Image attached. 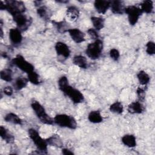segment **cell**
Segmentation results:
<instances>
[{"label":"cell","instance_id":"obj_1","mask_svg":"<svg viewBox=\"0 0 155 155\" xmlns=\"http://www.w3.org/2000/svg\"><path fill=\"white\" fill-rule=\"evenodd\" d=\"M59 89L68 96L74 104H79L84 101V97L82 93L78 90L71 87L66 76H62L58 81Z\"/></svg>","mask_w":155,"mask_h":155},{"label":"cell","instance_id":"obj_2","mask_svg":"<svg viewBox=\"0 0 155 155\" xmlns=\"http://www.w3.org/2000/svg\"><path fill=\"white\" fill-rule=\"evenodd\" d=\"M1 10H7L12 16L19 13H24L26 10L23 2L15 0H7L4 2L1 1L0 4Z\"/></svg>","mask_w":155,"mask_h":155},{"label":"cell","instance_id":"obj_3","mask_svg":"<svg viewBox=\"0 0 155 155\" xmlns=\"http://www.w3.org/2000/svg\"><path fill=\"white\" fill-rule=\"evenodd\" d=\"M31 107L34 111L37 117L39 120L47 125H52L54 122L53 119L47 113L44 107L37 101H33L31 102Z\"/></svg>","mask_w":155,"mask_h":155},{"label":"cell","instance_id":"obj_4","mask_svg":"<svg viewBox=\"0 0 155 155\" xmlns=\"http://www.w3.org/2000/svg\"><path fill=\"white\" fill-rule=\"evenodd\" d=\"M54 122L61 127L75 129L77 127L76 119L71 116L65 114H59L55 116L53 119Z\"/></svg>","mask_w":155,"mask_h":155},{"label":"cell","instance_id":"obj_5","mask_svg":"<svg viewBox=\"0 0 155 155\" xmlns=\"http://www.w3.org/2000/svg\"><path fill=\"white\" fill-rule=\"evenodd\" d=\"M102 50L103 42L101 40L98 39L87 45L85 53L88 58L94 60L100 57L102 52Z\"/></svg>","mask_w":155,"mask_h":155},{"label":"cell","instance_id":"obj_6","mask_svg":"<svg viewBox=\"0 0 155 155\" xmlns=\"http://www.w3.org/2000/svg\"><path fill=\"white\" fill-rule=\"evenodd\" d=\"M28 136L35 143L37 148L43 153H46L47 150L48 143L46 139H44L39 134L38 131L34 128H30L28 130Z\"/></svg>","mask_w":155,"mask_h":155},{"label":"cell","instance_id":"obj_7","mask_svg":"<svg viewBox=\"0 0 155 155\" xmlns=\"http://www.w3.org/2000/svg\"><path fill=\"white\" fill-rule=\"evenodd\" d=\"M12 62L15 65L27 74L35 71L34 66L21 54L16 55L15 58L13 59Z\"/></svg>","mask_w":155,"mask_h":155},{"label":"cell","instance_id":"obj_8","mask_svg":"<svg viewBox=\"0 0 155 155\" xmlns=\"http://www.w3.org/2000/svg\"><path fill=\"white\" fill-rule=\"evenodd\" d=\"M125 13L127 14L129 23L131 25H134L137 22L140 16L142 14L140 8L135 5H129L126 7L125 8Z\"/></svg>","mask_w":155,"mask_h":155},{"label":"cell","instance_id":"obj_9","mask_svg":"<svg viewBox=\"0 0 155 155\" xmlns=\"http://www.w3.org/2000/svg\"><path fill=\"white\" fill-rule=\"evenodd\" d=\"M13 21L17 25L18 28L21 31L26 30L31 24L32 20L30 18L27 16L24 13L16 14L12 16Z\"/></svg>","mask_w":155,"mask_h":155},{"label":"cell","instance_id":"obj_10","mask_svg":"<svg viewBox=\"0 0 155 155\" xmlns=\"http://www.w3.org/2000/svg\"><path fill=\"white\" fill-rule=\"evenodd\" d=\"M55 50L58 56H61L64 58H68L70 55V50L68 46L62 42L56 43Z\"/></svg>","mask_w":155,"mask_h":155},{"label":"cell","instance_id":"obj_11","mask_svg":"<svg viewBox=\"0 0 155 155\" xmlns=\"http://www.w3.org/2000/svg\"><path fill=\"white\" fill-rule=\"evenodd\" d=\"M9 39L14 45L20 44L22 41L21 31L18 28H11L9 31Z\"/></svg>","mask_w":155,"mask_h":155},{"label":"cell","instance_id":"obj_12","mask_svg":"<svg viewBox=\"0 0 155 155\" xmlns=\"http://www.w3.org/2000/svg\"><path fill=\"white\" fill-rule=\"evenodd\" d=\"M67 32H68L72 40L77 44L85 41V34L78 28H70Z\"/></svg>","mask_w":155,"mask_h":155},{"label":"cell","instance_id":"obj_13","mask_svg":"<svg viewBox=\"0 0 155 155\" xmlns=\"http://www.w3.org/2000/svg\"><path fill=\"white\" fill-rule=\"evenodd\" d=\"M111 1L104 0H96L94 2L96 10L101 14H104L110 7Z\"/></svg>","mask_w":155,"mask_h":155},{"label":"cell","instance_id":"obj_14","mask_svg":"<svg viewBox=\"0 0 155 155\" xmlns=\"http://www.w3.org/2000/svg\"><path fill=\"white\" fill-rule=\"evenodd\" d=\"M110 7L112 12L114 14L121 15L125 13V7L122 1H117V0L112 1H111Z\"/></svg>","mask_w":155,"mask_h":155},{"label":"cell","instance_id":"obj_15","mask_svg":"<svg viewBox=\"0 0 155 155\" xmlns=\"http://www.w3.org/2000/svg\"><path fill=\"white\" fill-rule=\"evenodd\" d=\"M144 111V107L139 101L131 102L128 106V111L131 114H140Z\"/></svg>","mask_w":155,"mask_h":155},{"label":"cell","instance_id":"obj_16","mask_svg":"<svg viewBox=\"0 0 155 155\" xmlns=\"http://www.w3.org/2000/svg\"><path fill=\"white\" fill-rule=\"evenodd\" d=\"M48 145L58 148H61L63 146V142L61 138L57 134H53L46 139Z\"/></svg>","mask_w":155,"mask_h":155},{"label":"cell","instance_id":"obj_17","mask_svg":"<svg viewBox=\"0 0 155 155\" xmlns=\"http://www.w3.org/2000/svg\"><path fill=\"white\" fill-rule=\"evenodd\" d=\"M0 136L4 140L8 143H12L15 140L13 135L3 126H1L0 127Z\"/></svg>","mask_w":155,"mask_h":155},{"label":"cell","instance_id":"obj_18","mask_svg":"<svg viewBox=\"0 0 155 155\" xmlns=\"http://www.w3.org/2000/svg\"><path fill=\"white\" fill-rule=\"evenodd\" d=\"M38 15L44 20H49L51 16L50 10L45 5L39 6L37 9Z\"/></svg>","mask_w":155,"mask_h":155},{"label":"cell","instance_id":"obj_19","mask_svg":"<svg viewBox=\"0 0 155 155\" xmlns=\"http://www.w3.org/2000/svg\"><path fill=\"white\" fill-rule=\"evenodd\" d=\"M122 142L127 147L133 148L136 146V139L133 134H125L122 137Z\"/></svg>","mask_w":155,"mask_h":155},{"label":"cell","instance_id":"obj_20","mask_svg":"<svg viewBox=\"0 0 155 155\" xmlns=\"http://www.w3.org/2000/svg\"><path fill=\"white\" fill-rule=\"evenodd\" d=\"M73 62L74 65L82 68H87L88 67V63L86 58L82 55L75 56L73 59Z\"/></svg>","mask_w":155,"mask_h":155},{"label":"cell","instance_id":"obj_21","mask_svg":"<svg viewBox=\"0 0 155 155\" xmlns=\"http://www.w3.org/2000/svg\"><path fill=\"white\" fill-rule=\"evenodd\" d=\"M88 119L90 122L94 124H98L101 123L103 120V117L99 111L95 110L91 111L89 113L88 116Z\"/></svg>","mask_w":155,"mask_h":155},{"label":"cell","instance_id":"obj_22","mask_svg":"<svg viewBox=\"0 0 155 155\" xmlns=\"http://www.w3.org/2000/svg\"><path fill=\"white\" fill-rule=\"evenodd\" d=\"M4 120L7 122L16 125H21L22 122L21 119L17 114L13 113H9L7 114L4 117Z\"/></svg>","mask_w":155,"mask_h":155},{"label":"cell","instance_id":"obj_23","mask_svg":"<svg viewBox=\"0 0 155 155\" xmlns=\"http://www.w3.org/2000/svg\"><path fill=\"white\" fill-rule=\"evenodd\" d=\"M28 82V78L24 77L17 78L13 84V87L16 90H21L25 88Z\"/></svg>","mask_w":155,"mask_h":155},{"label":"cell","instance_id":"obj_24","mask_svg":"<svg viewBox=\"0 0 155 155\" xmlns=\"http://www.w3.org/2000/svg\"><path fill=\"white\" fill-rule=\"evenodd\" d=\"M79 15V10L75 6H70L67 9V16L71 20H76Z\"/></svg>","mask_w":155,"mask_h":155},{"label":"cell","instance_id":"obj_25","mask_svg":"<svg viewBox=\"0 0 155 155\" xmlns=\"http://www.w3.org/2000/svg\"><path fill=\"white\" fill-rule=\"evenodd\" d=\"M91 22L93 25V27L95 30H100L102 29L104 27V19L101 17H97V16H92L91 18Z\"/></svg>","mask_w":155,"mask_h":155},{"label":"cell","instance_id":"obj_26","mask_svg":"<svg viewBox=\"0 0 155 155\" xmlns=\"http://www.w3.org/2000/svg\"><path fill=\"white\" fill-rule=\"evenodd\" d=\"M140 10L142 13H151L153 10V2L151 0L143 1L140 5Z\"/></svg>","mask_w":155,"mask_h":155},{"label":"cell","instance_id":"obj_27","mask_svg":"<svg viewBox=\"0 0 155 155\" xmlns=\"http://www.w3.org/2000/svg\"><path fill=\"white\" fill-rule=\"evenodd\" d=\"M53 24H54L58 31L61 33H64L65 32H67L68 30L70 29L68 24L65 21H53Z\"/></svg>","mask_w":155,"mask_h":155},{"label":"cell","instance_id":"obj_28","mask_svg":"<svg viewBox=\"0 0 155 155\" xmlns=\"http://www.w3.org/2000/svg\"><path fill=\"white\" fill-rule=\"evenodd\" d=\"M137 78L139 83L142 85H145L148 84L150 80L149 75L145 71L143 70L140 71L137 73Z\"/></svg>","mask_w":155,"mask_h":155},{"label":"cell","instance_id":"obj_29","mask_svg":"<svg viewBox=\"0 0 155 155\" xmlns=\"http://www.w3.org/2000/svg\"><path fill=\"white\" fill-rule=\"evenodd\" d=\"M109 110L112 113L120 114L124 111V107L121 102H115L110 106Z\"/></svg>","mask_w":155,"mask_h":155},{"label":"cell","instance_id":"obj_30","mask_svg":"<svg viewBox=\"0 0 155 155\" xmlns=\"http://www.w3.org/2000/svg\"><path fill=\"white\" fill-rule=\"evenodd\" d=\"M0 77L1 79L6 82H10L12 81V71L9 68H5L1 71Z\"/></svg>","mask_w":155,"mask_h":155},{"label":"cell","instance_id":"obj_31","mask_svg":"<svg viewBox=\"0 0 155 155\" xmlns=\"http://www.w3.org/2000/svg\"><path fill=\"white\" fill-rule=\"evenodd\" d=\"M27 77L28 81L34 85H38L40 83L39 76L35 71L27 74Z\"/></svg>","mask_w":155,"mask_h":155},{"label":"cell","instance_id":"obj_32","mask_svg":"<svg viewBox=\"0 0 155 155\" xmlns=\"http://www.w3.org/2000/svg\"><path fill=\"white\" fill-rule=\"evenodd\" d=\"M146 52L149 55H153L155 53V44L153 41H148L146 44Z\"/></svg>","mask_w":155,"mask_h":155},{"label":"cell","instance_id":"obj_33","mask_svg":"<svg viewBox=\"0 0 155 155\" xmlns=\"http://www.w3.org/2000/svg\"><path fill=\"white\" fill-rule=\"evenodd\" d=\"M109 54L110 58L114 61H117L120 57V53L119 50L116 48L111 49L109 52Z\"/></svg>","mask_w":155,"mask_h":155},{"label":"cell","instance_id":"obj_34","mask_svg":"<svg viewBox=\"0 0 155 155\" xmlns=\"http://www.w3.org/2000/svg\"><path fill=\"white\" fill-rule=\"evenodd\" d=\"M87 33H88V35H89V36L92 39L95 41V40L99 39V35H98L97 31L94 28H89L87 30Z\"/></svg>","mask_w":155,"mask_h":155},{"label":"cell","instance_id":"obj_35","mask_svg":"<svg viewBox=\"0 0 155 155\" xmlns=\"http://www.w3.org/2000/svg\"><path fill=\"white\" fill-rule=\"evenodd\" d=\"M3 91H4V93L5 95H7V96H11V95H12V94L13 93V90L12 87L7 86V87H4V88L3 90Z\"/></svg>","mask_w":155,"mask_h":155},{"label":"cell","instance_id":"obj_36","mask_svg":"<svg viewBox=\"0 0 155 155\" xmlns=\"http://www.w3.org/2000/svg\"><path fill=\"white\" fill-rule=\"evenodd\" d=\"M137 96L140 99H143L144 98V94H145V90L143 88L141 87H139L137 89Z\"/></svg>","mask_w":155,"mask_h":155},{"label":"cell","instance_id":"obj_37","mask_svg":"<svg viewBox=\"0 0 155 155\" xmlns=\"http://www.w3.org/2000/svg\"><path fill=\"white\" fill-rule=\"evenodd\" d=\"M62 153L63 154L65 155H73L74 154V153L73 151H71V150H70L69 149L67 148H63L62 150Z\"/></svg>","mask_w":155,"mask_h":155},{"label":"cell","instance_id":"obj_38","mask_svg":"<svg viewBox=\"0 0 155 155\" xmlns=\"http://www.w3.org/2000/svg\"><path fill=\"white\" fill-rule=\"evenodd\" d=\"M58 2H59V3H66V2H68V1H57Z\"/></svg>","mask_w":155,"mask_h":155}]
</instances>
